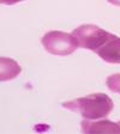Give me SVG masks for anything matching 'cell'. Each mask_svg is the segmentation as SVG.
I'll list each match as a JSON object with an SVG mask.
<instances>
[{"label": "cell", "mask_w": 120, "mask_h": 134, "mask_svg": "<svg viewBox=\"0 0 120 134\" xmlns=\"http://www.w3.org/2000/svg\"><path fill=\"white\" fill-rule=\"evenodd\" d=\"M62 108L81 114L87 120H101L107 117L114 108L113 100L106 93H91L85 97L66 100Z\"/></svg>", "instance_id": "6da1fadb"}, {"label": "cell", "mask_w": 120, "mask_h": 134, "mask_svg": "<svg viewBox=\"0 0 120 134\" xmlns=\"http://www.w3.org/2000/svg\"><path fill=\"white\" fill-rule=\"evenodd\" d=\"M72 35L75 36L76 41L78 43V47L92 50L94 53L98 48L102 47L108 41L109 37L112 36L111 32L94 24L81 25V26L73 30Z\"/></svg>", "instance_id": "7a4b0ae2"}, {"label": "cell", "mask_w": 120, "mask_h": 134, "mask_svg": "<svg viewBox=\"0 0 120 134\" xmlns=\"http://www.w3.org/2000/svg\"><path fill=\"white\" fill-rule=\"evenodd\" d=\"M41 43L48 53L53 55H70L78 48V43L72 34L58 30L45 34Z\"/></svg>", "instance_id": "3957f363"}, {"label": "cell", "mask_w": 120, "mask_h": 134, "mask_svg": "<svg viewBox=\"0 0 120 134\" xmlns=\"http://www.w3.org/2000/svg\"><path fill=\"white\" fill-rule=\"evenodd\" d=\"M95 53L108 64H120V37L112 34L108 41Z\"/></svg>", "instance_id": "277c9868"}, {"label": "cell", "mask_w": 120, "mask_h": 134, "mask_svg": "<svg viewBox=\"0 0 120 134\" xmlns=\"http://www.w3.org/2000/svg\"><path fill=\"white\" fill-rule=\"evenodd\" d=\"M83 133H120V125L108 120H85L81 122Z\"/></svg>", "instance_id": "5b68a950"}, {"label": "cell", "mask_w": 120, "mask_h": 134, "mask_svg": "<svg viewBox=\"0 0 120 134\" xmlns=\"http://www.w3.org/2000/svg\"><path fill=\"white\" fill-rule=\"evenodd\" d=\"M106 85L112 92L120 93V73L111 74L106 79Z\"/></svg>", "instance_id": "8992f818"}, {"label": "cell", "mask_w": 120, "mask_h": 134, "mask_svg": "<svg viewBox=\"0 0 120 134\" xmlns=\"http://www.w3.org/2000/svg\"><path fill=\"white\" fill-rule=\"evenodd\" d=\"M23 0H0V3L3 5H14L17 3H20Z\"/></svg>", "instance_id": "52a82bcc"}, {"label": "cell", "mask_w": 120, "mask_h": 134, "mask_svg": "<svg viewBox=\"0 0 120 134\" xmlns=\"http://www.w3.org/2000/svg\"><path fill=\"white\" fill-rule=\"evenodd\" d=\"M109 4L112 5H115V6H120V0H107Z\"/></svg>", "instance_id": "ba28073f"}, {"label": "cell", "mask_w": 120, "mask_h": 134, "mask_svg": "<svg viewBox=\"0 0 120 134\" xmlns=\"http://www.w3.org/2000/svg\"><path fill=\"white\" fill-rule=\"evenodd\" d=\"M118 123H119V125H120V121H119V122H118Z\"/></svg>", "instance_id": "9c48e42d"}]
</instances>
